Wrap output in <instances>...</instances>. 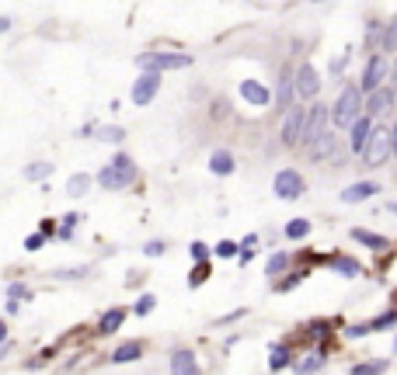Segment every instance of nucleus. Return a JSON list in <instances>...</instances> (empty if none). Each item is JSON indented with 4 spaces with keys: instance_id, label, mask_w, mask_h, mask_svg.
Returning a JSON list of instances; mask_svg holds the SVG:
<instances>
[{
    "instance_id": "34",
    "label": "nucleus",
    "mask_w": 397,
    "mask_h": 375,
    "mask_svg": "<svg viewBox=\"0 0 397 375\" xmlns=\"http://www.w3.org/2000/svg\"><path fill=\"white\" fill-rule=\"evenodd\" d=\"M380 32H383V25L380 21H366V46L373 49V46H380Z\"/></svg>"
},
{
    "instance_id": "43",
    "label": "nucleus",
    "mask_w": 397,
    "mask_h": 375,
    "mask_svg": "<svg viewBox=\"0 0 397 375\" xmlns=\"http://www.w3.org/2000/svg\"><path fill=\"white\" fill-rule=\"evenodd\" d=\"M390 157L397 160V122L390 125Z\"/></svg>"
},
{
    "instance_id": "1",
    "label": "nucleus",
    "mask_w": 397,
    "mask_h": 375,
    "mask_svg": "<svg viewBox=\"0 0 397 375\" xmlns=\"http://www.w3.org/2000/svg\"><path fill=\"white\" fill-rule=\"evenodd\" d=\"M362 91H359V84H345L341 91H338V98L331 101V129H348L359 115H362Z\"/></svg>"
},
{
    "instance_id": "10",
    "label": "nucleus",
    "mask_w": 397,
    "mask_h": 375,
    "mask_svg": "<svg viewBox=\"0 0 397 375\" xmlns=\"http://www.w3.org/2000/svg\"><path fill=\"white\" fill-rule=\"evenodd\" d=\"M157 91H160V73L157 70H143L136 77V84H133V101L136 105H150L157 98Z\"/></svg>"
},
{
    "instance_id": "23",
    "label": "nucleus",
    "mask_w": 397,
    "mask_h": 375,
    "mask_svg": "<svg viewBox=\"0 0 397 375\" xmlns=\"http://www.w3.org/2000/svg\"><path fill=\"white\" fill-rule=\"evenodd\" d=\"M140 354H143V344H140V340H126V344H119V347L112 351V361L122 365V361H136Z\"/></svg>"
},
{
    "instance_id": "41",
    "label": "nucleus",
    "mask_w": 397,
    "mask_h": 375,
    "mask_svg": "<svg viewBox=\"0 0 397 375\" xmlns=\"http://www.w3.org/2000/svg\"><path fill=\"white\" fill-rule=\"evenodd\" d=\"M8 295H11V299H15V302H18V299H28V295H32V292H28V288H25V285H11V288H8Z\"/></svg>"
},
{
    "instance_id": "52",
    "label": "nucleus",
    "mask_w": 397,
    "mask_h": 375,
    "mask_svg": "<svg viewBox=\"0 0 397 375\" xmlns=\"http://www.w3.org/2000/svg\"><path fill=\"white\" fill-rule=\"evenodd\" d=\"M394 351H397V337H394Z\"/></svg>"
},
{
    "instance_id": "7",
    "label": "nucleus",
    "mask_w": 397,
    "mask_h": 375,
    "mask_svg": "<svg viewBox=\"0 0 397 375\" xmlns=\"http://www.w3.org/2000/svg\"><path fill=\"white\" fill-rule=\"evenodd\" d=\"M272 191H276V198H282V202H296V198L307 191V184H303V174H300V171H293V167L279 171V174H276V184H272Z\"/></svg>"
},
{
    "instance_id": "11",
    "label": "nucleus",
    "mask_w": 397,
    "mask_h": 375,
    "mask_svg": "<svg viewBox=\"0 0 397 375\" xmlns=\"http://www.w3.org/2000/svg\"><path fill=\"white\" fill-rule=\"evenodd\" d=\"M293 98H296V87H293V70H289V67H282V73H279V87L272 91V105H276L279 112H286L289 105H296Z\"/></svg>"
},
{
    "instance_id": "32",
    "label": "nucleus",
    "mask_w": 397,
    "mask_h": 375,
    "mask_svg": "<svg viewBox=\"0 0 397 375\" xmlns=\"http://www.w3.org/2000/svg\"><path fill=\"white\" fill-rule=\"evenodd\" d=\"M206 278H210V261H198V264H195V271H192V278H188V285L195 288V285H203Z\"/></svg>"
},
{
    "instance_id": "15",
    "label": "nucleus",
    "mask_w": 397,
    "mask_h": 375,
    "mask_svg": "<svg viewBox=\"0 0 397 375\" xmlns=\"http://www.w3.org/2000/svg\"><path fill=\"white\" fill-rule=\"evenodd\" d=\"M373 195H380V184H376V181H355V184H348V188L341 191V202H345V205H355V202H366V198H373Z\"/></svg>"
},
{
    "instance_id": "49",
    "label": "nucleus",
    "mask_w": 397,
    "mask_h": 375,
    "mask_svg": "<svg viewBox=\"0 0 397 375\" xmlns=\"http://www.w3.org/2000/svg\"><path fill=\"white\" fill-rule=\"evenodd\" d=\"M8 28H11V21H8V18H0V32H8Z\"/></svg>"
},
{
    "instance_id": "17",
    "label": "nucleus",
    "mask_w": 397,
    "mask_h": 375,
    "mask_svg": "<svg viewBox=\"0 0 397 375\" xmlns=\"http://www.w3.org/2000/svg\"><path fill=\"white\" fill-rule=\"evenodd\" d=\"M171 372H178V375H195V372H198L195 354H192L188 347H178V351L171 354Z\"/></svg>"
},
{
    "instance_id": "8",
    "label": "nucleus",
    "mask_w": 397,
    "mask_h": 375,
    "mask_svg": "<svg viewBox=\"0 0 397 375\" xmlns=\"http://www.w3.org/2000/svg\"><path fill=\"white\" fill-rule=\"evenodd\" d=\"M303 112L307 108H296V105H289L286 112H282V125H279V139H282V146H300V132H303Z\"/></svg>"
},
{
    "instance_id": "35",
    "label": "nucleus",
    "mask_w": 397,
    "mask_h": 375,
    "mask_svg": "<svg viewBox=\"0 0 397 375\" xmlns=\"http://www.w3.org/2000/svg\"><path fill=\"white\" fill-rule=\"evenodd\" d=\"M241 254V247L234 243V240H223V243H217V257H237Z\"/></svg>"
},
{
    "instance_id": "51",
    "label": "nucleus",
    "mask_w": 397,
    "mask_h": 375,
    "mask_svg": "<svg viewBox=\"0 0 397 375\" xmlns=\"http://www.w3.org/2000/svg\"><path fill=\"white\" fill-rule=\"evenodd\" d=\"M390 28H394V35H397V18H394V21H390Z\"/></svg>"
},
{
    "instance_id": "9",
    "label": "nucleus",
    "mask_w": 397,
    "mask_h": 375,
    "mask_svg": "<svg viewBox=\"0 0 397 375\" xmlns=\"http://www.w3.org/2000/svg\"><path fill=\"white\" fill-rule=\"evenodd\" d=\"M293 87H296V98L314 101V98L321 94V77H317V70H314L310 63H303L300 70H293Z\"/></svg>"
},
{
    "instance_id": "3",
    "label": "nucleus",
    "mask_w": 397,
    "mask_h": 375,
    "mask_svg": "<svg viewBox=\"0 0 397 375\" xmlns=\"http://www.w3.org/2000/svg\"><path fill=\"white\" fill-rule=\"evenodd\" d=\"M331 129V112L324 101H314L307 112H303V132H300V146H314L324 132Z\"/></svg>"
},
{
    "instance_id": "27",
    "label": "nucleus",
    "mask_w": 397,
    "mask_h": 375,
    "mask_svg": "<svg viewBox=\"0 0 397 375\" xmlns=\"http://www.w3.org/2000/svg\"><path fill=\"white\" fill-rule=\"evenodd\" d=\"M53 174V164L49 160H39V164H28L25 167V181H42V177H49Z\"/></svg>"
},
{
    "instance_id": "28",
    "label": "nucleus",
    "mask_w": 397,
    "mask_h": 375,
    "mask_svg": "<svg viewBox=\"0 0 397 375\" xmlns=\"http://www.w3.org/2000/svg\"><path fill=\"white\" fill-rule=\"evenodd\" d=\"M87 188H91V177L87 174H74L70 184H67V195L70 198H81V195H87Z\"/></svg>"
},
{
    "instance_id": "30",
    "label": "nucleus",
    "mask_w": 397,
    "mask_h": 375,
    "mask_svg": "<svg viewBox=\"0 0 397 375\" xmlns=\"http://www.w3.org/2000/svg\"><path fill=\"white\" fill-rule=\"evenodd\" d=\"M348 60H352V49H345L341 56H335V60H331V67H328V73H331V77H341V73L348 70Z\"/></svg>"
},
{
    "instance_id": "47",
    "label": "nucleus",
    "mask_w": 397,
    "mask_h": 375,
    "mask_svg": "<svg viewBox=\"0 0 397 375\" xmlns=\"http://www.w3.org/2000/svg\"><path fill=\"white\" fill-rule=\"evenodd\" d=\"M8 351H11V344H8V340H0V358H4Z\"/></svg>"
},
{
    "instance_id": "5",
    "label": "nucleus",
    "mask_w": 397,
    "mask_h": 375,
    "mask_svg": "<svg viewBox=\"0 0 397 375\" xmlns=\"http://www.w3.org/2000/svg\"><path fill=\"white\" fill-rule=\"evenodd\" d=\"M387 73H390L387 56H383V53H369V60H366V67H362V77H359V91H362V94L376 91L380 84H387Z\"/></svg>"
},
{
    "instance_id": "18",
    "label": "nucleus",
    "mask_w": 397,
    "mask_h": 375,
    "mask_svg": "<svg viewBox=\"0 0 397 375\" xmlns=\"http://www.w3.org/2000/svg\"><path fill=\"white\" fill-rule=\"evenodd\" d=\"M328 264H331L335 274H345V278H359V274H362V264H359L355 257H331Z\"/></svg>"
},
{
    "instance_id": "22",
    "label": "nucleus",
    "mask_w": 397,
    "mask_h": 375,
    "mask_svg": "<svg viewBox=\"0 0 397 375\" xmlns=\"http://www.w3.org/2000/svg\"><path fill=\"white\" fill-rule=\"evenodd\" d=\"M122 320H126V309H122V306L108 309V313L98 320V333H115V330L122 326Z\"/></svg>"
},
{
    "instance_id": "36",
    "label": "nucleus",
    "mask_w": 397,
    "mask_h": 375,
    "mask_svg": "<svg viewBox=\"0 0 397 375\" xmlns=\"http://www.w3.org/2000/svg\"><path fill=\"white\" fill-rule=\"evenodd\" d=\"M300 281H303V271H296V274H289V278L276 281V292H289V288H296Z\"/></svg>"
},
{
    "instance_id": "40",
    "label": "nucleus",
    "mask_w": 397,
    "mask_h": 375,
    "mask_svg": "<svg viewBox=\"0 0 397 375\" xmlns=\"http://www.w3.org/2000/svg\"><path fill=\"white\" fill-rule=\"evenodd\" d=\"M42 243H46V233H32V236L25 240V247H28V250H39Z\"/></svg>"
},
{
    "instance_id": "2",
    "label": "nucleus",
    "mask_w": 397,
    "mask_h": 375,
    "mask_svg": "<svg viewBox=\"0 0 397 375\" xmlns=\"http://www.w3.org/2000/svg\"><path fill=\"white\" fill-rule=\"evenodd\" d=\"M359 157H362L366 167H383L390 160V125L373 122V132H369V139H366V146H362Z\"/></svg>"
},
{
    "instance_id": "6",
    "label": "nucleus",
    "mask_w": 397,
    "mask_h": 375,
    "mask_svg": "<svg viewBox=\"0 0 397 375\" xmlns=\"http://www.w3.org/2000/svg\"><path fill=\"white\" fill-rule=\"evenodd\" d=\"M394 105H397V94H394L390 84H380L376 91H369V94L362 98V112H366L369 119H383V115H390Z\"/></svg>"
},
{
    "instance_id": "46",
    "label": "nucleus",
    "mask_w": 397,
    "mask_h": 375,
    "mask_svg": "<svg viewBox=\"0 0 397 375\" xmlns=\"http://www.w3.org/2000/svg\"><path fill=\"white\" fill-rule=\"evenodd\" d=\"M241 243H244V247H255V243H258V233H248V236H244Z\"/></svg>"
},
{
    "instance_id": "13",
    "label": "nucleus",
    "mask_w": 397,
    "mask_h": 375,
    "mask_svg": "<svg viewBox=\"0 0 397 375\" xmlns=\"http://www.w3.org/2000/svg\"><path fill=\"white\" fill-rule=\"evenodd\" d=\"M241 98H244L248 105H255V108L272 105V91H269L262 80H241Z\"/></svg>"
},
{
    "instance_id": "20",
    "label": "nucleus",
    "mask_w": 397,
    "mask_h": 375,
    "mask_svg": "<svg viewBox=\"0 0 397 375\" xmlns=\"http://www.w3.org/2000/svg\"><path fill=\"white\" fill-rule=\"evenodd\" d=\"M234 167H237V164H234V157H230L227 150H217V153L210 157V171H213V174H220V177L234 174Z\"/></svg>"
},
{
    "instance_id": "26",
    "label": "nucleus",
    "mask_w": 397,
    "mask_h": 375,
    "mask_svg": "<svg viewBox=\"0 0 397 375\" xmlns=\"http://www.w3.org/2000/svg\"><path fill=\"white\" fill-rule=\"evenodd\" d=\"M282 233H286V240H303V236H310V223L307 219H289Z\"/></svg>"
},
{
    "instance_id": "25",
    "label": "nucleus",
    "mask_w": 397,
    "mask_h": 375,
    "mask_svg": "<svg viewBox=\"0 0 397 375\" xmlns=\"http://www.w3.org/2000/svg\"><path fill=\"white\" fill-rule=\"evenodd\" d=\"M282 271H289V254L286 250H276L272 257H269V264H265V274H282Z\"/></svg>"
},
{
    "instance_id": "29",
    "label": "nucleus",
    "mask_w": 397,
    "mask_h": 375,
    "mask_svg": "<svg viewBox=\"0 0 397 375\" xmlns=\"http://www.w3.org/2000/svg\"><path fill=\"white\" fill-rule=\"evenodd\" d=\"M321 368H324V354H317V351L307 354L303 361H296V372H321Z\"/></svg>"
},
{
    "instance_id": "19",
    "label": "nucleus",
    "mask_w": 397,
    "mask_h": 375,
    "mask_svg": "<svg viewBox=\"0 0 397 375\" xmlns=\"http://www.w3.org/2000/svg\"><path fill=\"white\" fill-rule=\"evenodd\" d=\"M289 365H293V351H289V344H272L269 368H272V372H282V368H289Z\"/></svg>"
},
{
    "instance_id": "33",
    "label": "nucleus",
    "mask_w": 397,
    "mask_h": 375,
    "mask_svg": "<svg viewBox=\"0 0 397 375\" xmlns=\"http://www.w3.org/2000/svg\"><path fill=\"white\" fill-rule=\"evenodd\" d=\"M94 136H98V139H105V143H122V139H126V132H122L119 125H108V129H98Z\"/></svg>"
},
{
    "instance_id": "4",
    "label": "nucleus",
    "mask_w": 397,
    "mask_h": 375,
    "mask_svg": "<svg viewBox=\"0 0 397 375\" xmlns=\"http://www.w3.org/2000/svg\"><path fill=\"white\" fill-rule=\"evenodd\" d=\"M136 67H140V70L167 73V70H185V67H192V56H185V53H140V56H136Z\"/></svg>"
},
{
    "instance_id": "45",
    "label": "nucleus",
    "mask_w": 397,
    "mask_h": 375,
    "mask_svg": "<svg viewBox=\"0 0 397 375\" xmlns=\"http://www.w3.org/2000/svg\"><path fill=\"white\" fill-rule=\"evenodd\" d=\"M42 233H46V236H49V233H56V223H53V219H46V223H42Z\"/></svg>"
},
{
    "instance_id": "50",
    "label": "nucleus",
    "mask_w": 397,
    "mask_h": 375,
    "mask_svg": "<svg viewBox=\"0 0 397 375\" xmlns=\"http://www.w3.org/2000/svg\"><path fill=\"white\" fill-rule=\"evenodd\" d=\"M387 212H390V216H397V202H390V205H387Z\"/></svg>"
},
{
    "instance_id": "12",
    "label": "nucleus",
    "mask_w": 397,
    "mask_h": 375,
    "mask_svg": "<svg viewBox=\"0 0 397 375\" xmlns=\"http://www.w3.org/2000/svg\"><path fill=\"white\" fill-rule=\"evenodd\" d=\"M373 122H376V119H369V115L362 112V115L345 129V132H348V150H352V153H362V146H366V139H369V132H373Z\"/></svg>"
},
{
    "instance_id": "24",
    "label": "nucleus",
    "mask_w": 397,
    "mask_h": 375,
    "mask_svg": "<svg viewBox=\"0 0 397 375\" xmlns=\"http://www.w3.org/2000/svg\"><path fill=\"white\" fill-rule=\"evenodd\" d=\"M397 323V306L394 309H387V313H380V316H373L366 326H369V333H380V330H390Z\"/></svg>"
},
{
    "instance_id": "16",
    "label": "nucleus",
    "mask_w": 397,
    "mask_h": 375,
    "mask_svg": "<svg viewBox=\"0 0 397 375\" xmlns=\"http://www.w3.org/2000/svg\"><path fill=\"white\" fill-rule=\"evenodd\" d=\"M355 243H362V247H369V250H387L390 247V240L383 236V233H373V229H362V226H355L352 233H348Z\"/></svg>"
},
{
    "instance_id": "42",
    "label": "nucleus",
    "mask_w": 397,
    "mask_h": 375,
    "mask_svg": "<svg viewBox=\"0 0 397 375\" xmlns=\"http://www.w3.org/2000/svg\"><path fill=\"white\" fill-rule=\"evenodd\" d=\"M143 250H146V254H150V257H160V254H164V250H167V247H164V243H160V240H153V243H146V247H143Z\"/></svg>"
},
{
    "instance_id": "39",
    "label": "nucleus",
    "mask_w": 397,
    "mask_h": 375,
    "mask_svg": "<svg viewBox=\"0 0 397 375\" xmlns=\"http://www.w3.org/2000/svg\"><path fill=\"white\" fill-rule=\"evenodd\" d=\"M153 306H157V299H153V295H140V302H136V316H146Z\"/></svg>"
},
{
    "instance_id": "14",
    "label": "nucleus",
    "mask_w": 397,
    "mask_h": 375,
    "mask_svg": "<svg viewBox=\"0 0 397 375\" xmlns=\"http://www.w3.org/2000/svg\"><path fill=\"white\" fill-rule=\"evenodd\" d=\"M307 153H310V160H314V164H324V160H331V157L338 153V139H335V132L328 129V132H324V136H321L314 146H307Z\"/></svg>"
},
{
    "instance_id": "48",
    "label": "nucleus",
    "mask_w": 397,
    "mask_h": 375,
    "mask_svg": "<svg viewBox=\"0 0 397 375\" xmlns=\"http://www.w3.org/2000/svg\"><path fill=\"white\" fill-rule=\"evenodd\" d=\"M0 340H8V323H0Z\"/></svg>"
},
{
    "instance_id": "37",
    "label": "nucleus",
    "mask_w": 397,
    "mask_h": 375,
    "mask_svg": "<svg viewBox=\"0 0 397 375\" xmlns=\"http://www.w3.org/2000/svg\"><path fill=\"white\" fill-rule=\"evenodd\" d=\"M74 226H77V212H70V216H67V223L56 229V233H60V240H70V236H74Z\"/></svg>"
},
{
    "instance_id": "21",
    "label": "nucleus",
    "mask_w": 397,
    "mask_h": 375,
    "mask_svg": "<svg viewBox=\"0 0 397 375\" xmlns=\"http://www.w3.org/2000/svg\"><path fill=\"white\" fill-rule=\"evenodd\" d=\"M98 184L101 188H108V191H119V188H129V181L108 164V167H101V174H98Z\"/></svg>"
},
{
    "instance_id": "38",
    "label": "nucleus",
    "mask_w": 397,
    "mask_h": 375,
    "mask_svg": "<svg viewBox=\"0 0 397 375\" xmlns=\"http://www.w3.org/2000/svg\"><path fill=\"white\" fill-rule=\"evenodd\" d=\"M188 254H192L195 261H210V247H206V243H198V240L188 247Z\"/></svg>"
},
{
    "instance_id": "44",
    "label": "nucleus",
    "mask_w": 397,
    "mask_h": 375,
    "mask_svg": "<svg viewBox=\"0 0 397 375\" xmlns=\"http://www.w3.org/2000/svg\"><path fill=\"white\" fill-rule=\"evenodd\" d=\"M387 80H390V87H394V94H397V60L390 63V73H387Z\"/></svg>"
},
{
    "instance_id": "31",
    "label": "nucleus",
    "mask_w": 397,
    "mask_h": 375,
    "mask_svg": "<svg viewBox=\"0 0 397 375\" xmlns=\"http://www.w3.org/2000/svg\"><path fill=\"white\" fill-rule=\"evenodd\" d=\"M376 372H387V361L383 358L380 361H362V365L352 368V375H376Z\"/></svg>"
}]
</instances>
